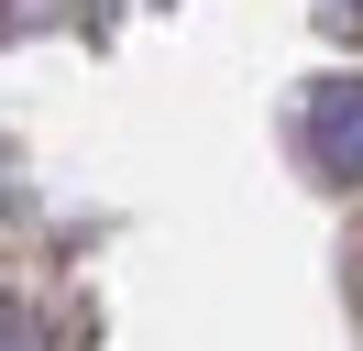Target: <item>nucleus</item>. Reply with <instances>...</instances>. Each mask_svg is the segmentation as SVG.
<instances>
[{
    "label": "nucleus",
    "instance_id": "f257e3e1",
    "mask_svg": "<svg viewBox=\"0 0 363 351\" xmlns=\"http://www.w3.org/2000/svg\"><path fill=\"white\" fill-rule=\"evenodd\" d=\"M297 143L330 187H363V77H319L297 99Z\"/></svg>",
    "mask_w": 363,
    "mask_h": 351
},
{
    "label": "nucleus",
    "instance_id": "f03ea898",
    "mask_svg": "<svg viewBox=\"0 0 363 351\" xmlns=\"http://www.w3.org/2000/svg\"><path fill=\"white\" fill-rule=\"evenodd\" d=\"M0 351H33V340H23V329H0Z\"/></svg>",
    "mask_w": 363,
    "mask_h": 351
}]
</instances>
